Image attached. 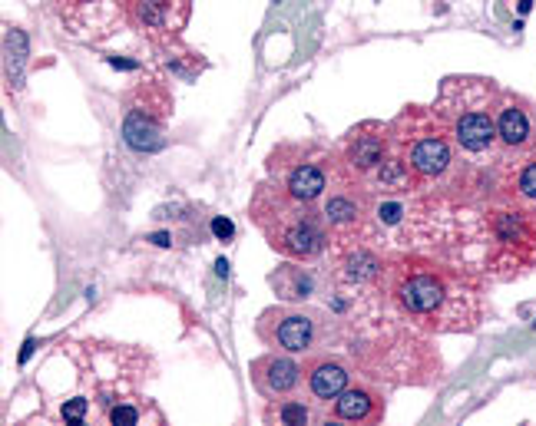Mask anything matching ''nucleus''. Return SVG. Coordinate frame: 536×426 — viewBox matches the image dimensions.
Here are the masks:
<instances>
[{"label": "nucleus", "instance_id": "obj_10", "mask_svg": "<svg viewBox=\"0 0 536 426\" xmlns=\"http://www.w3.org/2000/svg\"><path fill=\"white\" fill-rule=\"evenodd\" d=\"M493 119H497V149L503 156H513V159L533 156L536 152V103L523 100L517 93L500 90Z\"/></svg>", "mask_w": 536, "mask_h": 426}, {"label": "nucleus", "instance_id": "obj_5", "mask_svg": "<svg viewBox=\"0 0 536 426\" xmlns=\"http://www.w3.org/2000/svg\"><path fill=\"white\" fill-rule=\"evenodd\" d=\"M338 166V152H331L318 142H278L268 152L265 169L268 179L278 182L288 195H295L298 202L318 205L325 199L331 176Z\"/></svg>", "mask_w": 536, "mask_h": 426}, {"label": "nucleus", "instance_id": "obj_8", "mask_svg": "<svg viewBox=\"0 0 536 426\" xmlns=\"http://www.w3.org/2000/svg\"><path fill=\"white\" fill-rule=\"evenodd\" d=\"M169 113H173V96L163 86H136L123 106V142L133 152H159L166 146Z\"/></svg>", "mask_w": 536, "mask_h": 426}, {"label": "nucleus", "instance_id": "obj_11", "mask_svg": "<svg viewBox=\"0 0 536 426\" xmlns=\"http://www.w3.org/2000/svg\"><path fill=\"white\" fill-rule=\"evenodd\" d=\"M338 156L351 172H358L361 179H371L374 172L384 166V159L391 156V126L374 123V119L355 126L345 136V142H341Z\"/></svg>", "mask_w": 536, "mask_h": 426}, {"label": "nucleus", "instance_id": "obj_22", "mask_svg": "<svg viewBox=\"0 0 536 426\" xmlns=\"http://www.w3.org/2000/svg\"><path fill=\"white\" fill-rule=\"evenodd\" d=\"M87 403H90V400L73 397L70 403H63L60 417H63V420H70V423H83V417H87Z\"/></svg>", "mask_w": 536, "mask_h": 426}, {"label": "nucleus", "instance_id": "obj_16", "mask_svg": "<svg viewBox=\"0 0 536 426\" xmlns=\"http://www.w3.org/2000/svg\"><path fill=\"white\" fill-rule=\"evenodd\" d=\"M331 417L341 423H378L384 417V400L371 387H345L331 400Z\"/></svg>", "mask_w": 536, "mask_h": 426}, {"label": "nucleus", "instance_id": "obj_14", "mask_svg": "<svg viewBox=\"0 0 536 426\" xmlns=\"http://www.w3.org/2000/svg\"><path fill=\"white\" fill-rule=\"evenodd\" d=\"M345 387H351V367L341 357H312L305 364V390L312 400L328 403Z\"/></svg>", "mask_w": 536, "mask_h": 426}, {"label": "nucleus", "instance_id": "obj_17", "mask_svg": "<svg viewBox=\"0 0 536 426\" xmlns=\"http://www.w3.org/2000/svg\"><path fill=\"white\" fill-rule=\"evenodd\" d=\"M384 271H388L384 268V258L368 245H351L345 251V258L338 261V278L345 284H355V288H361V284H374Z\"/></svg>", "mask_w": 536, "mask_h": 426}, {"label": "nucleus", "instance_id": "obj_2", "mask_svg": "<svg viewBox=\"0 0 536 426\" xmlns=\"http://www.w3.org/2000/svg\"><path fill=\"white\" fill-rule=\"evenodd\" d=\"M249 218L268 248L292 261H315L328 251L331 232L318 205L298 202L278 182H259L249 202Z\"/></svg>", "mask_w": 536, "mask_h": 426}, {"label": "nucleus", "instance_id": "obj_1", "mask_svg": "<svg viewBox=\"0 0 536 426\" xmlns=\"http://www.w3.org/2000/svg\"><path fill=\"white\" fill-rule=\"evenodd\" d=\"M388 288L398 308L427 331H474L480 298L470 284L427 258H401L388 268Z\"/></svg>", "mask_w": 536, "mask_h": 426}, {"label": "nucleus", "instance_id": "obj_18", "mask_svg": "<svg viewBox=\"0 0 536 426\" xmlns=\"http://www.w3.org/2000/svg\"><path fill=\"white\" fill-rule=\"evenodd\" d=\"M507 199L517 202L520 209L536 222V152L527 159H520V166L513 169L510 185H507Z\"/></svg>", "mask_w": 536, "mask_h": 426}, {"label": "nucleus", "instance_id": "obj_6", "mask_svg": "<svg viewBox=\"0 0 536 426\" xmlns=\"http://www.w3.org/2000/svg\"><path fill=\"white\" fill-rule=\"evenodd\" d=\"M490 235V265L500 278H517L536 265V222L503 195V202L487 212Z\"/></svg>", "mask_w": 536, "mask_h": 426}, {"label": "nucleus", "instance_id": "obj_24", "mask_svg": "<svg viewBox=\"0 0 536 426\" xmlns=\"http://www.w3.org/2000/svg\"><path fill=\"white\" fill-rule=\"evenodd\" d=\"M110 63H113V67H120V70H136L139 67L136 60H116V57H110Z\"/></svg>", "mask_w": 536, "mask_h": 426}, {"label": "nucleus", "instance_id": "obj_7", "mask_svg": "<svg viewBox=\"0 0 536 426\" xmlns=\"http://www.w3.org/2000/svg\"><path fill=\"white\" fill-rule=\"evenodd\" d=\"M321 218H325L331 242H361L368 235L371 225V195L364 192V179L358 172H351L338 156L335 176L325 192V199L318 202Z\"/></svg>", "mask_w": 536, "mask_h": 426}, {"label": "nucleus", "instance_id": "obj_23", "mask_svg": "<svg viewBox=\"0 0 536 426\" xmlns=\"http://www.w3.org/2000/svg\"><path fill=\"white\" fill-rule=\"evenodd\" d=\"M212 232H216L219 238H232V222L229 218H216V222H212Z\"/></svg>", "mask_w": 536, "mask_h": 426}, {"label": "nucleus", "instance_id": "obj_25", "mask_svg": "<svg viewBox=\"0 0 536 426\" xmlns=\"http://www.w3.org/2000/svg\"><path fill=\"white\" fill-rule=\"evenodd\" d=\"M216 271H219L222 278L229 275V261H225V258H219V261H216Z\"/></svg>", "mask_w": 536, "mask_h": 426}, {"label": "nucleus", "instance_id": "obj_13", "mask_svg": "<svg viewBox=\"0 0 536 426\" xmlns=\"http://www.w3.org/2000/svg\"><path fill=\"white\" fill-rule=\"evenodd\" d=\"M130 14L149 34H176L189 20V0H130Z\"/></svg>", "mask_w": 536, "mask_h": 426}, {"label": "nucleus", "instance_id": "obj_12", "mask_svg": "<svg viewBox=\"0 0 536 426\" xmlns=\"http://www.w3.org/2000/svg\"><path fill=\"white\" fill-rule=\"evenodd\" d=\"M249 377H252L255 393H259L262 400L292 397V393L305 387V364H298L295 354L268 351L249 364Z\"/></svg>", "mask_w": 536, "mask_h": 426}, {"label": "nucleus", "instance_id": "obj_4", "mask_svg": "<svg viewBox=\"0 0 536 426\" xmlns=\"http://www.w3.org/2000/svg\"><path fill=\"white\" fill-rule=\"evenodd\" d=\"M497 96V86L480 76H450L441 86L434 109L447 123L457 152H464L467 159H484L497 149V119H493Z\"/></svg>", "mask_w": 536, "mask_h": 426}, {"label": "nucleus", "instance_id": "obj_20", "mask_svg": "<svg viewBox=\"0 0 536 426\" xmlns=\"http://www.w3.org/2000/svg\"><path fill=\"white\" fill-rule=\"evenodd\" d=\"M265 423H278V426H305L312 420V410L308 403H302L292 393V397H278V400H265Z\"/></svg>", "mask_w": 536, "mask_h": 426}, {"label": "nucleus", "instance_id": "obj_9", "mask_svg": "<svg viewBox=\"0 0 536 426\" xmlns=\"http://www.w3.org/2000/svg\"><path fill=\"white\" fill-rule=\"evenodd\" d=\"M255 334L265 347L272 351H285L295 357H308L321 347V318L312 311L292 308V304H282V308H265L255 321Z\"/></svg>", "mask_w": 536, "mask_h": 426}, {"label": "nucleus", "instance_id": "obj_15", "mask_svg": "<svg viewBox=\"0 0 536 426\" xmlns=\"http://www.w3.org/2000/svg\"><path fill=\"white\" fill-rule=\"evenodd\" d=\"M268 288L275 291L278 301L285 304H302L312 301L318 291V278L312 268H305V261H292L288 258L285 265H278L272 275H268Z\"/></svg>", "mask_w": 536, "mask_h": 426}, {"label": "nucleus", "instance_id": "obj_21", "mask_svg": "<svg viewBox=\"0 0 536 426\" xmlns=\"http://www.w3.org/2000/svg\"><path fill=\"white\" fill-rule=\"evenodd\" d=\"M106 420L110 423H139L143 420V410L130 407V403H116V407H110V413H106Z\"/></svg>", "mask_w": 536, "mask_h": 426}, {"label": "nucleus", "instance_id": "obj_3", "mask_svg": "<svg viewBox=\"0 0 536 426\" xmlns=\"http://www.w3.org/2000/svg\"><path fill=\"white\" fill-rule=\"evenodd\" d=\"M391 152L404 162L414 189H434L457 166V146L437 109L411 106L391 123Z\"/></svg>", "mask_w": 536, "mask_h": 426}, {"label": "nucleus", "instance_id": "obj_19", "mask_svg": "<svg viewBox=\"0 0 536 426\" xmlns=\"http://www.w3.org/2000/svg\"><path fill=\"white\" fill-rule=\"evenodd\" d=\"M30 60V40L20 27H7L4 34V67H7V83L17 86L24 83V70Z\"/></svg>", "mask_w": 536, "mask_h": 426}]
</instances>
